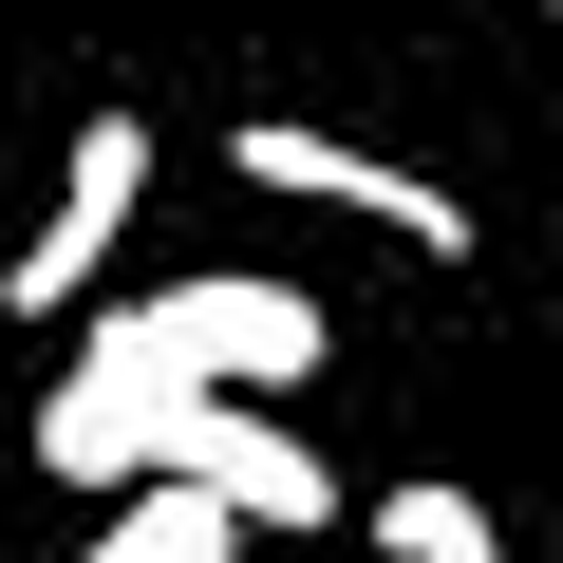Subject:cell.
Wrapping results in <instances>:
<instances>
[{
    "instance_id": "6da1fadb",
    "label": "cell",
    "mask_w": 563,
    "mask_h": 563,
    "mask_svg": "<svg viewBox=\"0 0 563 563\" xmlns=\"http://www.w3.org/2000/svg\"><path fill=\"white\" fill-rule=\"evenodd\" d=\"M320 339H339V320L301 301V282H169V301H95L76 357L132 376V395H244V413H263V395L320 376Z\"/></svg>"
},
{
    "instance_id": "7a4b0ae2",
    "label": "cell",
    "mask_w": 563,
    "mask_h": 563,
    "mask_svg": "<svg viewBox=\"0 0 563 563\" xmlns=\"http://www.w3.org/2000/svg\"><path fill=\"white\" fill-rule=\"evenodd\" d=\"M225 169H244V188H282V207H357V225H395V244L470 263V207H451L432 169L357 151V132H301V113H244V132H225Z\"/></svg>"
},
{
    "instance_id": "3957f363",
    "label": "cell",
    "mask_w": 563,
    "mask_h": 563,
    "mask_svg": "<svg viewBox=\"0 0 563 563\" xmlns=\"http://www.w3.org/2000/svg\"><path fill=\"white\" fill-rule=\"evenodd\" d=\"M132 188H151V132H132V113H95V132H76V169H57V207L20 225V263H0V301H95L113 244H132Z\"/></svg>"
},
{
    "instance_id": "277c9868",
    "label": "cell",
    "mask_w": 563,
    "mask_h": 563,
    "mask_svg": "<svg viewBox=\"0 0 563 563\" xmlns=\"http://www.w3.org/2000/svg\"><path fill=\"white\" fill-rule=\"evenodd\" d=\"M376 544H395V563H507V526H488L470 488H432V470H413V488H376Z\"/></svg>"
},
{
    "instance_id": "5b68a950",
    "label": "cell",
    "mask_w": 563,
    "mask_h": 563,
    "mask_svg": "<svg viewBox=\"0 0 563 563\" xmlns=\"http://www.w3.org/2000/svg\"><path fill=\"white\" fill-rule=\"evenodd\" d=\"M544 20H563V0H544Z\"/></svg>"
}]
</instances>
